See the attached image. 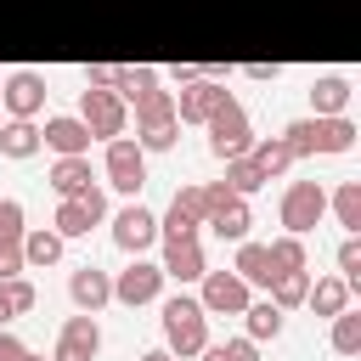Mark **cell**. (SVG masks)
I'll use <instances>...</instances> for the list:
<instances>
[{
    "label": "cell",
    "instance_id": "d4e9b609",
    "mask_svg": "<svg viewBox=\"0 0 361 361\" xmlns=\"http://www.w3.org/2000/svg\"><path fill=\"white\" fill-rule=\"evenodd\" d=\"M305 305H310L316 316H338V310L350 305V282H344V276H316L310 293H305Z\"/></svg>",
    "mask_w": 361,
    "mask_h": 361
},
{
    "label": "cell",
    "instance_id": "cb8c5ba5",
    "mask_svg": "<svg viewBox=\"0 0 361 361\" xmlns=\"http://www.w3.org/2000/svg\"><path fill=\"white\" fill-rule=\"evenodd\" d=\"M39 152V124L34 118H6L0 124V158H34Z\"/></svg>",
    "mask_w": 361,
    "mask_h": 361
},
{
    "label": "cell",
    "instance_id": "f1b7e54d",
    "mask_svg": "<svg viewBox=\"0 0 361 361\" xmlns=\"http://www.w3.org/2000/svg\"><path fill=\"white\" fill-rule=\"evenodd\" d=\"M226 186H231L237 197H254V192L265 186V169H259L248 152H243V158H226Z\"/></svg>",
    "mask_w": 361,
    "mask_h": 361
},
{
    "label": "cell",
    "instance_id": "ba28073f",
    "mask_svg": "<svg viewBox=\"0 0 361 361\" xmlns=\"http://www.w3.org/2000/svg\"><path fill=\"white\" fill-rule=\"evenodd\" d=\"M158 293H164V265H158V259H141V254H135V259L113 276V299L130 305V310H135V305H152Z\"/></svg>",
    "mask_w": 361,
    "mask_h": 361
},
{
    "label": "cell",
    "instance_id": "484cf974",
    "mask_svg": "<svg viewBox=\"0 0 361 361\" xmlns=\"http://www.w3.org/2000/svg\"><path fill=\"white\" fill-rule=\"evenodd\" d=\"M248 158L265 169V180H276V175H288V169L299 164V158L288 152V141H282V135H265V141H254V147H248Z\"/></svg>",
    "mask_w": 361,
    "mask_h": 361
},
{
    "label": "cell",
    "instance_id": "ee69618b",
    "mask_svg": "<svg viewBox=\"0 0 361 361\" xmlns=\"http://www.w3.org/2000/svg\"><path fill=\"white\" fill-rule=\"evenodd\" d=\"M6 322H11V310H6V299H0V327H6Z\"/></svg>",
    "mask_w": 361,
    "mask_h": 361
},
{
    "label": "cell",
    "instance_id": "4fadbf2b",
    "mask_svg": "<svg viewBox=\"0 0 361 361\" xmlns=\"http://www.w3.org/2000/svg\"><path fill=\"white\" fill-rule=\"evenodd\" d=\"M226 96H231V90H226L220 79H192V85H180V90H175V124H203Z\"/></svg>",
    "mask_w": 361,
    "mask_h": 361
},
{
    "label": "cell",
    "instance_id": "8992f818",
    "mask_svg": "<svg viewBox=\"0 0 361 361\" xmlns=\"http://www.w3.org/2000/svg\"><path fill=\"white\" fill-rule=\"evenodd\" d=\"M102 169H107V186H113V192L135 197V192L147 186V152H141V141L113 135V141H107V152H102Z\"/></svg>",
    "mask_w": 361,
    "mask_h": 361
},
{
    "label": "cell",
    "instance_id": "ab89813d",
    "mask_svg": "<svg viewBox=\"0 0 361 361\" xmlns=\"http://www.w3.org/2000/svg\"><path fill=\"white\" fill-rule=\"evenodd\" d=\"M276 73H282L276 62H243V79H254V85H271Z\"/></svg>",
    "mask_w": 361,
    "mask_h": 361
},
{
    "label": "cell",
    "instance_id": "e575fe53",
    "mask_svg": "<svg viewBox=\"0 0 361 361\" xmlns=\"http://www.w3.org/2000/svg\"><path fill=\"white\" fill-rule=\"evenodd\" d=\"M147 85H158V68H124V62H118V85H113V90H118L124 102H130L135 90H147Z\"/></svg>",
    "mask_w": 361,
    "mask_h": 361
},
{
    "label": "cell",
    "instance_id": "2e32d148",
    "mask_svg": "<svg viewBox=\"0 0 361 361\" xmlns=\"http://www.w3.org/2000/svg\"><path fill=\"white\" fill-rule=\"evenodd\" d=\"M68 299H73L79 310H90V316H96V310L113 299V276H107L102 265H79V271L68 276Z\"/></svg>",
    "mask_w": 361,
    "mask_h": 361
},
{
    "label": "cell",
    "instance_id": "7402d4cb",
    "mask_svg": "<svg viewBox=\"0 0 361 361\" xmlns=\"http://www.w3.org/2000/svg\"><path fill=\"white\" fill-rule=\"evenodd\" d=\"M17 248H23V265H28V271H39V265H56V259H62V237H56L51 226H28Z\"/></svg>",
    "mask_w": 361,
    "mask_h": 361
},
{
    "label": "cell",
    "instance_id": "74e56055",
    "mask_svg": "<svg viewBox=\"0 0 361 361\" xmlns=\"http://www.w3.org/2000/svg\"><path fill=\"white\" fill-rule=\"evenodd\" d=\"M220 350H226V361H259V344H254L248 333H243V338H226Z\"/></svg>",
    "mask_w": 361,
    "mask_h": 361
},
{
    "label": "cell",
    "instance_id": "8fae6325",
    "mask_svg": "<svg viewBox=\"0 0 361 361\" xmlns=\"http://www.w3.org/2000/svg\"><path fill=\"white\" fill-rule=\"evenodd\" d=\"M113 243H118L124 254H147V248L158 243V214L141 209V203H124V209L113 214Z\"/></svg>",
    "mask_w": 361,
    "mask_h": 361
},
{
    "label": "cell",
    "instance_id": "e0dca14e",
    "mask_svg": "<svg viewBox=\"0 0 361 361\" xmlns=\"http://www.w3.org/2000/svg\"><path fill=\"white\" fill-rule=\"evenodd\" d=\"M203 226H214V237H220V243H243V237H248V226H254V209H248V197H237V192H231L226 203H214V209H209V220H203Z\"/></svg>",
    "mask_w": 361,
    "mask_h": 361
},
{
    "label": "cell",
    "instance_id": "5b68a950",
    "mask_svg": "<svg viewBox=\"0 0 361 361\" xmlns=\"http://www.w3.org/2000/svg\"><path fill=\"white\" fill-rule=\"evenodd\" d=\"M79 118H85V130H90L96 141H113V135H124L130 107H124L118 90H96V85H85V90H79Z\"/></svg>",
    "mask_w": 361,
    "mask_h": 361
},
{
    "label": "cell",
    "instance_id": "7c38bea8",
    "mask_svg": "<svg viewBox=\"0 0 361 361\" xmlns=\"http://www.w3.org/2000/svg\"><path fill=\"white\" fill-rule=\"evenodd\" d=\"M0 107H6L11 118H34V113L45 107V73H34V68H17V73L0 85Z\"/></svg>",
    "mask_w": 361,
    "mask_h": 361
},
{
    "label": "cell",
    "instance_id": "60d3db41",
    "mask_svg": "<svg viewBox=\"0 0 361 361\" xmlns=\"http://www.w3.org/2000/svg\"><path fill=\"white\" fill-rule=\"evenodd\" d=\"M23 355H28V344H23L17 333H6V327H0V361H23Z\"/></svg>",
    "mask_w": 361,
    "mask_h": 361
},
{
    "label": "cell",
    "instance_id": "b9f144b4",
    "mask_svg": "<svg viewBox=\"0 0 361 361\" xmlns=\"http://www.w3.org/2000/svg\"><path fill=\"white\" fill-rule=\"evenodd\" d=\"M197 355H203V361H226V350H220V344H203Z\"/></svg>",
    "mask_w": 361,
    "mask_h": 361
},
{
    "label": "cell",
    "instance_id": "9c48e42d",
    "mask_svg": "<svg viewBox=\"0 0 361 361\" xmlns=\"http://www.w3.org/2000/svg\"><path fill=\"white\" fill-rule=\"evenodd\" d=\"M197 282H203L197 305H203L209 316H243V305L254 299V288H248V282H243L237 271H203Z\"/></svg>",
    "mask_w": 361,
    "mask_h": 361
},
{
    "label": "cell",
    "instance_id": "7bdbcfd3",
    "mask_svg": "<svg viewBox=\"0 0 361 361\" xmlns=\"http://www.w3.org/2000/svg\"><path fill=\"white\" fill-rule=\"evenodd\" d=\"M141 361H175V355H169V350H164V344H158V350H147V355H141Z\"/></svg>",
    "mask_w": 361,
    "mask_h": 361
},
{
    "label": "cell",
    "instance_id": "7a4b0ae2",
    "mask_svg": "<svg viewBox=\"0 0 361 361\" xmlns=\"http://www.w3.org/2000/svg\"><path fill=\"white\" fill-rule=\"evenodd\" d=\"M164 350L169 355H197L203 344H209V310L192 299V293H175V299H164Z\"/></svg>",
    "mask_w": 361,
    "mask_h": 361
},
{
    "label": "cell",
    "instance_id": "ffe728a7",
    "mask_svg": "<svg viewBox=\"0 0 361 361\" xmlns=\"http://www.w3.org/2000/svg\"><path fill=\"white\" fill-rule=\"evenodd\" d=\"M231 271H237L248 288H265V282L276 276V265H271V248H265V243H248V237L237 243V259H231Z\"/></svg>",
    "mask_w": 361,
    "mask_h": 361
},
{
    "label": "cell",
    "instance_id": "4316f807",
    "mask_svg": "<svg viewBox=\"0 0 361 361\" xmlns=\"http://www.w3.org/2000/svg\"><path fill=\"white\" fill-rule=\"evenodd\" d=\"M327 209H333V220L344 231H361V180H338L327 192Z\"/></svg>",
    "mask_w": 361,
    "mask_h": 361
},
{
    "label": "cell",
    "instance_id": "44dd1931",
    "mask_svg": "<svg viewBox=\"0 0 361 361\" xmlns=\"http://www.w3.org/2000/svg\"><path fill=\"white\" fill-rule=\"evenodd\" d=\"M85 186H90V152H73V158L51 164V192L56 197H79Z\"/></svg>",
    "mask_w": 361,
    "mask_h": 361
},
{
    "label": "cell",
    "instance_id": "6da1fadb",
    "mask_svg": "<svg viewBox=\"0 0 361 361\" xmlns=\"http://www.w3.org/2000/svg\"><path fill=\"white\" fill-rule=\"evenodd\" d=\"M282 141H288V152L293 158H316V152H350L355 147V124H350V113H333V118H293V124H282Z\"/></svg>",
    "mask_w": 361,
    "mask_h": 361
},
{
    "label": "cell",
    "instance_id": "30bf717a",
    "mask_svg": "<svg viewBox=\"0 0 361 361\" xmlns=\"http://www.w3.org/2000/svg\"><path fill=\"white\" fill-rule=\"evenodd\" d=\"M96 350H102V327H96L90 310H79V316H68V322L56 327L51 361H96Z\"/></svg>",
    "mask_w": 361,
    "mask_h": 361
},
{
    "label": "cell",
    "instance_id": "8d00e7d4",
    "mask_svg": "<svg viewBox=\"0 0 361 361\" xmlns=\"http://www.w3.org/2000/svg\"><path fill=\"white\" fill-rule=\"evenodd\" d=\"M85 85L113 90V85H118V62H90V68H85Z\"/></svg>",
    "mask_w": 361,
    "mask_h": 361
},
{
    "label": "cell",
    "instance_id": "277c9868",
    "mask_svg": "<svg viewBox=\"0 0 361 361\" xmlns=\"http://www.w3.org/2000/svg\"><path fill=\"white\" fill-rule=\"evenodd\" d=\"M276 214H282V226H288L293 237L316 231V226H322V214H327V186H322V180H288V192H282Z\"/></svg>",
    "mask_w": 361,
    "mask_h": 361
},
{
    "label": "cell",
    "instance_id": "d590c367",
    "mask_svg": "<svg viewBox=\"0 0 361 361\" xmlns=\"http://www.w3.org/2000/svg\"><path fill=\"white\" fill-rule=\"evenodd\" d=\"M175 135H180V124L169 118V124H147L135 141H141V152H169V147H175Z\"/></svg>",
    "mask_w": 361,
    "mask_h": 361
},
{
    "label": "cell",
    "instance_id": "d6986e66",
    "mask_svg": "<svg viewBox=\"0 0 361 361\" xmlns=\"http://www.w3.org/2000/svg\"><path fill=\"white\" fill-rule=\"evenodd\" d=\"M124 107H135V130H147V124H169V118H175V90L147 85V90H135Z\"/></svg>",
    "mask_w": 361,
    "mask_h": 361
},
{
    "label": "cell",
    "instance_id": "f6af8a7d",
    "mask_svg": "<svg viewBox=\"0 0 361 361\" xmlns=\"http://www.w3.org/2000/svg\"><path fill=\"white\" fill-rule=\"evenodd\" d=\"M23 361H45V355H34V350H28V355H23Z\"/></svg>",
    "mask_w": 361,
    "mask_h": 361
},
{
    "label": "cell",
    "instance_id": "52a82bcc",
    "mask_svg": "<svg viewBox=\"0 0 361 361\" xmlns=\"http://www.w3.org/2000/svg\"><path fill=\"white\" fill-rule=\"evenodd\" d=\"M102 214H107V192L102 186H85L79 197H62L56 203V220H51V231L68 243V237H90V226H102Z\"/></svg>",
    "mask_w": 361,
    "mask_h": 361
},
{
    "label": "cell",
    "instance_id": "ac0fdd59",
    "mask_svg": "<svg viewBox=\"0 0 361 361\" xmlns=\"http://www.w3.org/2000/svg\"><path fill=\"white\" fill-rule=\"evenodd\" d=\"M350 79L344 73H316V85H310V113L316 118H333V113H344L350 107Z\"/></svg>",
    "mask_w": 361,
    "mask_h": 361
},
{
    "label": "cell",
    "instance_id": "1f68e13d",
    "mask_svg": "<svg viewBox=\"0 0 361 361\" xmlns=\"http://www.w3.org/2000/svg\"><path fill=\"white\" fill-rule=\"evenodd\" d=\"M169 209L203 226V214H209V197H203V186H192V180H186V186H175V197H169Z\"/></svg>",
    "mask_w": 361,
    "mask_h": 361
},
{
    "label": "cell",
    "instance_id": "5bb4252c",
    "mask_svg": "<svg viewBox=\"0 0 361 361\" xmlns=\"http://www.w3.org/2000/svg\"><path fill=\"white\" fill-rule=\"evenodd\" d=\"M90 130H85V118L79 113H51L45 124H39V147H51L56 158H73V152H90Z\"/></svg>",
    "mask_w": 361,
    "mask_h": 361
},
{
    "label": "cell",
    "instance_id": "603a6c76",
    "mask_svg": "<svg viewBox=\"0 0 361 361\" xmlns=\"http://www.w3.org/2000/svg\"><path fill=\"white\" fill-rule=\"evenodd\" d=\"M305 293H310V271H276V276L265 282V299H271L276 310H299Z\"/></svg>",
    "mask_w": 361,
    "mask_h": 361
},
{
    "label": "cell",
    "instance_id": "3957f363",
    "mask_svg": "<svg viewBox=\"0 0 361 361\" xmlns=\"http://www.w3.org/2000/svg\"><path fill=\"white\" fill-rule=\"evenodd\" d=\"M203 130H209V152L226 164V158H243L248 147H254V124H248V113H243V102L237 96H226L209 118H203Z\"/></svg>",
    "mask_w": 361,
    "mask_h": 361
},
{
    "label": "cell",
    "instance_id": "f35d334b",
    "mask_svg": "<svg viewBox=\"0 0 361 361\" xmlns=\"http://www.w3.org/2000/svg\"><path fill=\"white\" fill-rule=\"evenodd\" d=\"M23 271H28V265H23V248H17V243H0V282H6V276H23Z\"/></svg>",
    "mask_w": 361,
    "mask_h": 361
},
{
    "label": "cell",
    "instance_id": "83f0119b",
    "mask_svg": "<svg viewBox=\"0 0 361 361\" xmlns=\"http://www.w3.org/2000/svg\"><path fill=\"white\" fill-rule=\"evenodd\" d=\"M282 316H288V310H276L271 299H248V305H243V322H248V338H254V344L276 338V333H282Z\"/></svg>",
    "mask_w": 361,
    "mask_h": 361
},
{
    "label": "cell",
    "instance_id": "d6a6232c",
    "mask_svg": "<svg viewBox=\"0 0 361 361\" xmlns=\"http://www.w3.org/2000/svg\"><path fill=\"white\" fill-rule=\"evenodd\" d=\"M0 299H6L11 316H23V310H34V282H28V276H6V282H0Z\"/></svg>",
    "mask_w": 361,
    "mask_h": 361
},
{
    "label": "cell",
    "instance_id": "9a60e30c",
    "mask_svg": "<svg viewBox=\"0 0 361 361\" xmlns=\"http://www.w3.org/2000/svg\"><path fill=\"white\" fill-rule=\"evenodd\" d=\"M164 276H175V282H197L203 271H209V259H203V243L197 237H164Z\"/></svg>",
    "mask_w": 361,
    "mask_h": 361
},
{
    "label": "cell",
    "instance_id": "836d02e7",
    "mask_svg": "<svg viewBox=\"0 0 361 361\" xmlns=\"http://www.w3.org/2000/svg\"><path fill=\"white\" fill-rule=\"evenodd\" d=\"M28 220H23V203L17 197H0V243H23Z\"/></svg>",
    "mask_w": 361,
    "mask_h": 361
},
{
    "label": "cell",
    "instance_id": "f546056e",
    "mask_svg": "<svg viewBox=\"0 0 361 361\" xmlns=\"http://www.w3.org/2000/svg\"><path fill=\"white\" fill-rule=\"evenodd\" d=\"M327 322H333V333H327V338H333V350H338V355H355V350H361V310H350V305H344V310H338V316H327Z\"/></svg>",
    "mask_w": 361,
    "mask_h": 361
},
{
    "label": "cell",
    "instance_id": "4dcf8cb0",
    "mask_svg": "<svg viewBox=\"0 0 361 361\" xmlns=\"http://www.w3.org/2000/svg\"><path fill=\"white\" fill-rule=\"evenodd\" d=\"M265 248H271V265H276V271H305V237L282 231V237H271Z\"/></svg>",
    "mask_w": 361,
    "mask_h": 361
}]
</instances>
